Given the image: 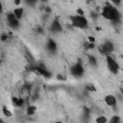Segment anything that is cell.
Masks as SVG:
<instances>
[{
  "label": "cell",
  "mask_w": 123,
  "mask_h": 123,
  "mask_svg": "<svg viewBox=\"0 0 123 123\" xmlns=\"http://www.w3.org/2000/svg\"><path fill=\"white\" fill-rule=\"evenodd\" d=\"M86 87H87V89H88V90H90V91H92V90L94 91V90H95V87H94L92 85H87V86H86Z\"/></svg>",
  "instance_id": "20"
},
{
  "label": "cell",
  "mask_w": 123,
  "mask_h": 123,
  "mask_svg": "<svg viewBox=\"0 0 123 123\" xmlns=\"http://www.w3.org/2000/svg\"><path fill=\"white\" fill-rule=\"evenodd\" d=\"M0 123H5V122H4V121H3L2 119H0Z\"/></svg>",
  "instance_id": "24"
},
{
  "label": "cell",
  "mask_w": 123,
  "mask_h": 123,
  "mask_svg": "<svg viewBox=\"0 0 123 123\" xmlns=\"http://www.w3.org/2000/svg\"><path fill=\"white\" fill-rule=\"evenodd\" d=\"M8 38H9V36H8L7 34H2V35L0 36V39H1L2 41H6Z\"/></svg>",
  "instance_id": "19"
},
{
  "label": "cell",
  "mask_w": 123,
  "mask_h": 123,
  "mask_svg": "<svg viewBox=\"0 0 123 123\" xmlns=\"http://www.w3.org/2000/svg\"><path fill=\"white\" fill-rule=\"evenodd\" d=\"M3 12V5H2V3L0 2V14Z\"/></svg>",
  "instance_id": "22"
},
{
  "label": "cell",
  "mask_w": 123,
  "mask_h": 123,
  "mask_svg": "<svg viewBox=\"0 0 123 123\" xmlns=\"http://www.w3.org/2000/svg\"><path fill=\"white\" fill-rule=\"evenodd\" d=\"M87 60H88V62L91 66H96L97 65V60L94 56L92 55H87Z\"/></svg>",
  "instance_id": "13"
},
{
  "label": "cell",
  "mask_w": 123,
  "mask_h": 123,
  "mask_svg": "<svg viewBox=\"0 0 123 123\" xmlns=\"http://www.w3.org/2000/svg\"><path fill=\"white\" fill-rule=\"evenodd\" d=\"M57 48H58V46H57L56 41L54 39H52V38H49L47 40V43H46V49L50 53H56Z\"/></svg>",
  "instance_id": "9"
},
{
  "label": "cell",
  "mask_w": 123,
  "mask_h": 123,
  "mask_svg": "<svg viewBox=\"0 0 123 123\" xmlns=\"http://www.w3.org/2000/svg\"><path fill=\"white\" fill-rule=\"evenodd\" d=\"M7 22H8V25L10 26V28L12 30H17L19 28V25H20L19 20L15 17V15L12 13V12H9L7 14Z\"/></svg>",
  "instance_id": "5"
},
{
  "label": "cell",
  "mask_w": 123,
  "mask_h": 123,
  "mask_svg": "<svg viewBox=\"0 0 123 123\" xmlns=\"http://www.w3.org/2000/svg\"><path fill=\"white\" fill-rule=\"evenodd\" d=\"M2 111H3L4 115H6V116H8V117H11V116L12 115V111H11L10 110H8V108H7V107H5V106L2 108Z\"/></svg>",
  "instance_id": "17"
},
{
  "label": "cell",
  "mask_w": 123,
  "mask_h": 123,
  "mask_svg": "<svg viewBox=\"0 0 123 123\" xmlns=\"http://www.w3.org/2000/svg\"><path fill=\"white\" fill-rule=\"evenodd\" d=\"M113 44L110 41V40H107L105 41L102 45L99 46V52L102 54V55H106V56H109L112 51H113Z\"/></svg>",
  "instance_id": "6"
},
{
  "label": "cell",
  "mask_w": 123,
  "mask_h": 123,
  "mask_svg": "<svg viewBox=\"0 0 123 123\" xmlns=\"http://www.w3.org/2000/svg\"><path fill=\"white\" fill-rule=\"evenodd\" d=\"M94 41H95V38H94V37H88V42H92V43H94Z\"/></svg>",
  "instance_id": "21"
},
{
  "label": "cell",
  "mask_w": 123,
  "mask_h": 123,
  "mask_svg": "<svg viewBox=\"0 0 123 123\" xmlns=\"http://www.w3.org/2000/svg\"><path fill=\"white\" fill-rule=\"evenodd\" d=\"M101 15L104 18L108 19V20H111V21H115V22L119 21L120 17H121V15H120L119 12L117 11V9L115 7H113V6H111V5H109V4L106 5L102 9Z\"/></svg>",
  "instance_id": "1"
},
{
  "label": "cell",
  "mask_w": 123,
  "mask_h": 123,
  "mask_svg": "<svg viewBox=\"0 0 123 123\" xmlns=\"http://www.w3.org/2000/svg\"><path fill=\"white\" fill-rule=\"evenodd\" d=\"M70 73L73 77L75 78H81L84 73H85V69H84V66L82 65L81 62H77L75 63L74 65L71 66L70 68Z\"/></svg>",
  "instance_id": "4"
},
{
  "label": "cell",
  "mask_w": 123,
  "mask_h": 123,
  "mask_svg": "<svg viewBox=\"0 0 123 123\" xmlns=\"http://www.w3.org/2000/svg\"><path fill=\"white\" fill-rule=\"evenodd\" d=\"M32 70H35L36 72H37L38 74H40V75L44 76L45 78H50V77L52 76V74H51V73L46 69V67H44L42 64L33 67V68H32Z\"/></svg>",
  "instance_id": "7"
},
{
  "label": "cell",
  "mask_w": 123,
  "mask_h": 123,
  "mask_svg": "<svg viewBox=\"0 0 123 123\" xmlns=\"http://www.w3.org/2000/svg\"><path fill=\"white\" fill-rule=\"evenodd\" d=\"M120 121H121V119H120V117L118 115H113L110 119L109 123H120Z\"/></svg>",
  "instance_id": "16"
},
{
  "label": "cell",
  "mask_w": 123,
  "mask_h": 123,
  "mask_svg": "<svg viewBox=\"0 0 123 123\" xmlns=\"http://www.w3.org/2000/svg\"><path fill=\"white\" fill-rule=\"evenodd\" d=\"M50 30H51V32L54 33V34L61 33V32L62 31V24L60 23V21L57 20V19H55V20L51 23V25H50Z\"/></svg>",
  "instance_id": "8"
},
{
  "label": "cell",
  "mask_w": 123,
  "mask_h": 123,
  "mask_svg": "<svg viewBox=\"0 0 123 123\" xmlns=\"http://www.w3.org/2000/svg\"><path fill=\"white\" fill-rule=\"evenodd\" d=\"M104 100H105V103H106L108 106H111V107H115V106H116L117 99H116L115 96H113V95H111V94L106 95Z\"/></svg>",
  "instance_id": "10"
},
{
  "label": "cell",
  "mask_w": 123,
  "mask_h": 123,
  "mask_svg": "<svg viewBox=\"0 0 123 123\" xmlns=\"http://www.w3.org/2000/svg\"><path fill=\"white\" fill-rule=\"evenodd\" d=\"M95 122H96V123H107V122H108V119H107L106 116L100 115V116H98V117L95 119Z\"/></svg>",
  "instance_id": "15"
},
{
  "label": "cell",
  "mask_w": 123,
  "mask_h": 123,
  "mask_svg": "<svg viewBox=\"0 0 123 123\" xmlns=\"http://www.w3.org/2000/svg\"><path fill=\"white\" fill-rule=\"evenodd\" d=\"M12 13L15 15V17H16L18 20H20V19L22 18V16H23L24 10H23V8H15V9L12 11Z\"/></svg>",
  "instance_id": "11"
},
{
  "label": "cell",
  "mask_w": 123,
  "mask_h": 123,
  "mask_svg": "<svg viewBox=\"0 0 123 123\" xmlns=\"http://www.w3.org/2000/svg\"><path fill=\"white\" fill-rule=\"evenodd\" d=\"M54 123H62V121H56V122H54Z\"/></svg>",
  "instance_id": "23"
},
{
  "label": "cell",
  "mask_w": 123,
  "mask_h": 123,
  "mask_svg": "<svg viewBox=\"0 0 123 123\" xmlns=\"http://www.w3.org/2000/svg\"><path fill=\"white\" fill-rule=\"evenodd\" d=\"M106 62H107V65H108L109 70L113 74H117V72L119 71V68H120L117 62L111 55L106 57Z\"/></svg>",
  "instance_id": "3"
},
{
  "label": "cell",
  "mask_w": 123,
  "mask_h": 123,
  "mask_svg": "<svg viewBox=\"0 0 123 123\" xmlns=\"http://www.w3.org/2000/svg\"><path fill=\"white\" fill-rule=\"evenodd\" d=\"M12 103H13L15 106H17V107H22V106L24 105L25 101H24V98H22V97H20V98L12 97Z\"/></svg>",
  "instance_id": "12"
},
{
  "label": "cell",
  "mask_w": 123,
  "mask_h": 123,
  "mask_svg": "<svg viewBox=\"0 0 123 123\" xmlns=\"http://www.w3.org/2000/svg\"><path fill=\"white\" fill-rule=\"evenodd\" d=\"M35 112H36V107L35 106H29L26 109V113L28 115H33Z\"/></svg>",
  "instance_id": "14"
},
{
  "label": "cell",
  "mask_w": 123,
  "mask_h": 123,
  "mask_svg": "<svg viewBox=\"0 0 123 123\" xmlns=\"http://www.w3.org/2000/svg\"><path fill=\"white\" fill-rule=\"evenodd\" d=\"M85 47H86V49H93V48L95 47V44L92 43V42H86V43L85 44Z\"/></svg>",
  "instance_id": "18"
},
{
  "label": "cell",
  "mask_w": 123,
  "mask_h": 123,
  "mask_svg": "<svg viewBox=\"0 0 123 123\" xmlns=\"http://www.w3.org/2000/svg\"><path fill=\"white\" fill-rule=\"evenodd\" d=\"M69 20L71 21V25L75 28H80V29H86L88 26V21L87 19L83 16V15H70Z\"/></svg>",
  "instance_id": "2"
}]
</instances>
